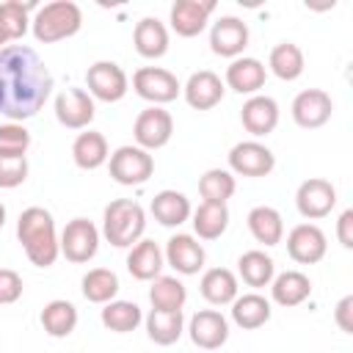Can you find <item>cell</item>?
<instances>
[{"mask_svg":"<svg viewBox=\"0 0 353 353\" xmlns=\"http://www.w3.org/2000/svg\"><path fill=\"white\" fill-rule=\"evenodd\" d=\"M52 94V74L39 52L28 44L0 50V116L25 121L36 116Z\"/></svg>","mask_w":353,"mask_h":353,"instance_id":"6da1fadb","label":"cell"},{"mask_svg":"<svg viewBox=\"0 0 353 353\" xmlns=\"http://www.w3.org/2000/svg\"><path fill=\"white\" fill-rule=\"evenodd\" d=\"M17 240L25 248V256L36 268H50L55 265L61 245H58V232L50 210L44 207H28L22 210L17 221Z\"/></svg>","mask_w":353,"mask_h":353,"instance_id":"7a4b0ae2","label":"cell"},{"mask_svg":"<svg viewBox=\"0 0 353 353\" xmlns=\"http://www.w3.org/2000/svg\"><path fill=\"white\" fill-rule=\"evenodd\" d=\"M146 229V212L135 199H113L102 212V234L116 248H132Z\"/></svg>","mask_w":353,"mask_h":353,"instance_id":"3957f363","label":"cell"},{"mask_svg":"<svg viewBox=\"0 0 353 353\" xmlns=\"http://www.w3.org/2000/svg\"><path fill=\"white\" fill-rule=\"evenodd\" d=\"M80 25H83V11L72 0H52V3L41 6L36 11V17L30 19V30H33L36 41H41V44L63 41V39L74 36L80 30Z\"/></svg>","mask_w":353,"mask_h":353,"instance_id":"277c9868","label":"cell"},{"mask_svg":"<svg viewBox=\"0 0 353 353\" xmlns=\"http://www.w3.org/2000/svg\"><path fill=\"white\" fill-rule=\"evenodd\" d=\"M108 168H110L113 182L132 188V185H143L154 174V157L146 149L127 143V146H119L108 157Z\"/></svg>","mask_w":353,"mask_h":353,"instance_id":"5b68a950","label":"cell"},{"mask_svg":"<svg viewBox=\"0 0 353 353\" xmlns=\"http://www.w3.org/2000/svg\"><path fill=\"white\" fill-rule=\"evenodd\" d=\"M132 91L152 102V105H168L174 102L179 94H182V83L176 80L174 72L163 69V66H141L135 74H132Z\"/></svg>","mask_w":353,"mask_h":353,"instance_id":"8992f818","label":"cell"},{"mask_svg":"<svg viewBox=\"0 0 353 353\" xmlns=\"http://www.w3.org/2000/svg\"><path fill=\"white\" fill-rule=\"evenodd\" d=\"M58 245H61V254L74 262V265H83V262H91L99 251V229L88 221V218H72L61 237H58Z\"/></svg>","mask_w":353,"mask_h":353,"instance_id":"52a82bcc","label":"cell"},{"mask_svg":"<svg viewBox=\"0 0 353 353\" xmlns=\"http://www.w3.org/2000/svg\"><path fill=\"white\" fill-rule=\"evenodd\" d=\"M171 135H174V119L160 105H149L146 110H141L138 119H135V124H132L135 146H141L146 152L163 149L171 141Z\"/></svg>","mask_w":353,"mask_h":353,"instance_id":"ba28073f","label":"cell"},{"mask_svg":"<svg viewBox=\"0 0 353 353\" xmlns=\"http://www.w3.org/2000/svg\"><path fill=\"white\" fill-rule=\"evenodd\" d=\"M85 85H88L91 99L119 102V99H124V94L130 88V80H127V74H124V69L119 63H113V61H97L85 72Z\"/></svg>","mask_w":353,"mask_h":353,"instance_id":"9c48e42d","label":"cell"},{"mask_svg":"<svg viewBox=\"0 0 353 353\" xmlns=\"http://www.w3.org/2000/svg\"><path fill=\"white\" fill-rule=\"evenodd\" d=\"M276 168V154L259 141H240L229 149V171L237 176H268Z\"/></svg>","mask_w":353,"mask_h":353,"instance_id":"30bf717a","label":"cell"},{"mask_svg":"<svg viewBox=\"0 0 353 353\" xmlns=\"http://www.w3.org/2000/svg\"><path fill=\"white\" fill-rule=\"evenodd\" d=\"M295 207L303 218L320 221V218L331 215V210L336 207V188L328 179H320V176L303 179L295 190Z\"/></svg>","mask_w":353,"mask_h":353,"instance_id":"8fae6325","label":"cell"},{"mask_svg":"<svg viewBox=\"0 0 353 353\" xmlns=\"http://www.w3.org/2000/svg\"><path fill=\"white\" fill-rule=\"evenodd\" d=\"M328 240L317 223H298L287 234V254L298 265H314L325 256Z\"/></svg>","mask_w":353,"mask_h":353,"instance_id":"7c38bea8","label":"cell"},{"mask_svg":"<svg viewBox=\"0 0 353 353\" xmlns=\"http://www.w3.org/2000/svg\"><path fill=\"white\" fill-rule=\"evenodd\" d=\"M94 99L85 88H63L55 97V119L66 130H85L94 121Z\"/></svg>","mask_w":353,"mask_h":353,"instance_id":"4fadbf2b","label":"cell"},{"mask_svg":"<svg viewBox=\"0 0 353 353\" xmlns=\"http://www.w3.org/2000/svg\"><path fill=\"white\" fill-rule=\"evenodd\" d=\"M290 113H292V121H295L298 127H303V130H317V127H323V124L331 119L334 102H331V97H328L323 88H306V91H301V94L292 99Z\"/></svg>","mask_w":353,"mask_h":353,"instance_id":"5bb4252c","label":"cell"},{"mask_svg":"<svg viewBox=\"0 0 353 353\" xmlns=\"http://www.w3.org/2000/svg\"><path fill=\"white\" fill-rule=\"evenodd\" d=\"M248 47V25L237 17H221L210 30V50L221 58H240Z\"/></svg>","mask_w":353,"mask_h":353,"instance_id":"9a60e30c","label":"cell"},{"mask_svg":"<svg viewBox=\"0 0 353 353\" xmlns=\"http://www.w3.org/2000/svg\"><path fill=\"white\" fill-rule=\"evenodd\" d=\"M190 342L201 350H218L229 339V320L218 309H201L188 323Z\"/></svg>","mask_w":353,"mask_h":353,"instance_id":"2e32d148","label":"cell"},{"mask_svg":"<svg viewBox=\"0 0 353 353\" xmlns=\"http://www.w3.org/2000/svg\"><path fill=\"white\" fill-rule=\"evenodd\" d=\"M212 11H215L212 0H176L171 6L168 19H171V28H174L176 36L193 39L207 28V19H210Z\"/></svg>","mask_w":353,"mask_h":353,"instance_id":"e0dca14e","label":"cell"},{"mask_svg":"<svg viewBox=\"0 0 353 353\" xmlns=\"http://www.w3.org/2000/svg\"><path fill=\"white\" fill-rule=\"evenodd\" d=\"M240 121H243L245 132H251L254 138H265L279 124V102L268 94H254L243 102Z\"/></svg>","mask_w":353,"mask_h":353,"instance_id":"ac0fdd59","label":"cell"},{"mask_svg":"<svg viewBox=\"0 0 353 353\" xmlns=\"http://www.w3.org/2000/svg\"><path fill=\"white\" fill-rule=\"evenodd\" d=\"M165 262L182 273V276H196L201 268H204V245L193 237V234H174L168 243H165V251H163Z\"/></svg>","mask_w":353,"mask_h":353,"instance_id":"d6986e66","label":"cell"},{"mask_svg":"<svg viewBox=\"0 0 353 353\" xmlns=\"http://www.w3.org/2000/svg\"><path fill=\"white\" fill-rule=\"evenodd\" d=\"M223 91H226L223 80L215 72H210V69L193 72L188 77V83L182 85V97H185V102L193 110H210V108H215L223 99Z\"/></svg>","mask_w":353,"mask_h":353,"instance_id":"ffe728a7","label":"cell"},{"mask_svg":"<svg viewBox=\"0 0 353 353\" xmlns=\"http://www.w3.org/2000/svg\"><path fill=\"white\" fill-rule=\"evenodd\" d=\"M265 77H268L265 63L256 61V58H245V55H243V58H234V61L226 66L223 85H229V88L237 91V94L254 97V94H259V88L265 85Z\"/></svg>","mask_w":353,"mask_h":353,"instance_id":"44dd1931","label":"cell"},{"mask_svg":"<svg viewBox=\"0 0 353 353\" xmlns=\"http://www.w3.org/2000/svg\"><path fill=\"white\" fill-rule=\"evenodd\" d=\"M163 265H165V256L154 240H138L127 254V270L138 281H154Z\"/></svg>","mask_w":353,"mask_h":353,"instance_id":"7402d4cb","label":"cell"},{"mask_svg":"<svg viewBox=\"0 0 353 353\" xmlns=\"http://www.w3.org/2000/svg\"><path fill=\"white\" fill-rule=\"evenodd\" d=\"M309 295H312V281L301 270H284V273L273 276V281H270V298H273V303H279L284 309L301 306Z\"/></svg>","mask_w":353,"mask_h":353,"instance_id":"603a6c76","label":"cell"},{"mask_svg":"<svg viewBox=\"0 0 353 353\" xmlns=\"http://www.w3.org/2000/svg\"><path fill=\"white\" fill-rule=\"evenodd\" d=\"M132 44L135 52L149 61L163 58L168 52V30L157 17H143L132 30Z\"/></svg>","mask_w":353,"mask_h":353,"instance_id":"cb8c5ba5","label":"cell"},{"mask_svg":"<svg viewBox=\"0 0 353 353\" xmlns=\"http://www.w3.org/2000/svg\"><path fill=\"white\" fill-rule=\"evenodd\" d=\"M110 157V149H108V141L102 132L97 130H85L74 138L72 143V160L77 168L83 171H97L99 165H105Z\"/></svg>","mask_w":353,"mask_h":353,"instance_id":"d4e9b609","label":"cell"},{"mask_svg":"<svg viewBox=\"0 0 353 353\" xmlns=\"http://www.w3.org/2000/svg\"><path fill=\"white\" fill-rule=\"evenodd\" d=\"M149 212L154 215V221L160 226H182L188 218H190V199L179 190H160L154 193L152 204H149Z\"/></svg>","mask_w":353,"mask_h":353,"instance_id":"484cf974","label":"cell"},{"mask_svg":"<svg viewBox=\"0 0 353 353\" xmlns=\"http://www.w3.org/2000/svg\"><path fill=\"white\" fill-rule=\"evenodd\" d=\"M199 290H201V298L212 306H226L237 298V276L229 270V268H210L204 270L201 281H199Z\"/></svg>","mask_w":353,"mask_h":353,"instance_id":"4316f807","label":"cell"},{"mask_svg":"<svg viewBox=\"0 0 353 353\" xmlns=\"http://www.w3.org/2000/svg\"><path fill=\"white\" fill-rule=\"evenodd\" d=\"M270 312H273L270 309V301L262 298L259 292H245V295H237L232 301V320L243 331L262 328L270 320Z\"/></svg>","mask_w":353,"mask_h":353,"instance_id":"83f0119b","label":"cell"},{"mask_svg":"<svg viewBox=\"0 0 353 353\" xmlns=\"http://www.w3.org/2000/svg\"><path fill=\"white\" fill-rule=\"evenodd\" d=\"M245 223H248L251 237L256 243H262V245H279L281 237H284V221H281V215H279L276 207H268V204L254 207L248 212Z\"/></svg>","mask_w":353,"mask_h":353,"instance_id":"f1b7e54d","label":"cell"},{"mask_svg":"<svg viewBox=\"0 0 353 353\" xmlns=\"http://www.w3.org/2000/svg\"><path fill=\"white\" fill-rule=\"evenodd\" d=\"M39 320H41V328H44L47 336L66 339L77 328V309H74V303H69L63 298H55V301L44 303Z\"/></svg>","mask_w":353,"mask_h":353,"instance_id":"f546056e","label":"cell"},{"mask_svg":"<svg viewBox=\"0 0 353 353\" xmlns=\"http://www.w3.org/2000/svg\"><path fill=\"white\" fill-rule=\"evenodd\" d=\"M146 334L154 345H174L182 331H185V314L182 309H174V312H163V309H152L146 314Z\"/></svg>","mask_w":353,"mask_h":353,"instance_id":"4dcf8cb0","label":"cell"},{"mask_svg":"<svg viewBox=\"0 0 353 353\" xmlns=\"http://www.w3.org/2000/svg\"><path fill=\"white\" fill-rule=\"evenodd\" d=\"M268 66H270V72H273L279 80L292 83V80H298V77L303 74V66H306L303 50H301L295 41H279V44L270 50V55H268Z\"/></svg>","mask_w":353,"mask_h":353,"instance_id":"1f68e13d","label":"cell"},{"mask_svg":"<svg viewBox=\"0 0 353 353\" xmlns=\"http://www.w3.org/2000/svg\"><path fill=\"white\" fill-rule=\"evenodd\" d=\"M190 215H193V232L201 240H218L226 232V226H229V210H226V204L201 201Z\"/></svg>","mask_w":353,"mask_h":353,"instance_id":"d6a6232c","label":"cell"},{"mask_svg":"<svg viewBox=\"0 0 353 353\" xmlns=\"http://www.w3.org/2000/svg\"><path fill=\"white\" fill-rule=\"evenodd\" d=\"M237 273L248 287H256V290L259 287H270V281L276 276V262L265 251L254 248V251H245L237 259Z\"/></svg>","mask_w":353,"mask_h":353,"instance_id":"836d02e7","label":"cell"},{"mask_svg":"<svg viewBox=\"0 0 353 353\" xmlns=\"http://www.w3.org/2000/svg\"><path fill=\"white\" fill-rule=\"evenodd\" d=\"M99 320H102V325L108 331L130 334L143 323V314H141V306L132 303V301H110V303L102 306Z\"/></svg>","mask_w":353,"mask_h":353,"instance_id":"e575fe53","label":"cell"},{"mask_svg":"<svg viewBox=\"0 0 353 353\" xmlns=\"http://www.w3.org/2000/svg\"><path fill=\"white\" fill-rule=\"evenodd\" d=\"M83 298L91 301V303H110L116 301V292H119V276L110 270V268H91L85 276H83Z\"/></svg>","mask_w":353,"mask_h":353,"instance_id":"d590c367","label":"cell"},{"mask_svg":"<svg viewBox=\"0 0 353 353\" xmlns=\"http://www.w3.org/2000/svg\"><path fill=\"white\" fill-rule=\"evenodd\" d=\"M188 301V290L176 276H157L149 287V303L152 309H163V312H174L182 309Z\"/></svg>","mask_w":353,"mask_h":353,"instance_id":"8d00e7d4","label":"cell"},{"mask_svg":"<svg viewBox=\"0 0 353 353\" xmlns=\"http://www.w3.org/2000/svg\"><path fill=\"white\" fill-rule=\"evenodd\" d=\"M237 190V182H234V174L226 171V168H210L199 176V193L204 201H212V204H226Z\"/></svg>","mask_w":353,"mask_h":353,"instance_id":"74e56055","label":"cell"},{"mask_svg":"<svg viewBox=\"0 0 353 353\" xmlns=\"http://www.w3.org/2000/svg\"><path fill=\"white\" fill-rule=\"evenodd\" d=\"M30 8H33V3H22V0L0 3V33H3L6 41H17V39H22L28 33Z\"/></svg>","mask_w":353,"mask_h":353,"instance_id":"f35d334b","label":"cell"},{"mask_svg":"<svg viewBox=\"0 0 353 353\" xmlns=\"http://www.w3.org/2000/svg\"><path fill=\"white\" fill-rule=\"evenodd\" d=\"M28 146H30V132L19 121L0 124V154L22 157L28 152Z\"/></svg>","mask_w":353,"mask_h":353,"instance_id":"ab89813d","label":"cell"},{"mask_svg":"<svg viewBox=\"0 0 353 353\" xmlns=\"http://www.w3.org/2000/svg\"><path fill=\"white\" fill-rule=\"evenodd\" d=\"M28 179V157L0 154V188H19Z\"/></svg>","mask_w":353,"mask_h":353,"instance_id":"60d3db41","label":"cell"},{"mask_svg":"<svg viewBox=\"0 0 353 353\" xmlns=\"http://www.w3.org/2000/svg\"><path fill=\"white\" fill-rule=\"evenodd\" d=\"M22 276L11 268H0V303H17L22 298Z\"/></svg>","mask_w":353,"mask_h":353,"instance_id":"b9f144b4","label":"cell"},{"mask_svg":"<svg viewBox=\"0 0 353 353\" xmlns=\"http://www.w3.org/2000/svg\"><path fill=\"white\" fill-rule=\"evenodd\" d=\"M334 320H336L339 331L353 334V295H345V298L336 303V309H334Z\"/></svg>","mask_w":353,"mask_h":353,"instance_id":"7bdbcfd3","label":"cell"},{"mask_svg":"<svg viewBox=\"0 0 353 353\" xmlns=\"http://www.w3.org/2000/svg\"><path fill=\"white\" fill-rule=\"evenodd\" d=\"M336 240L342 248H353V210H345L336 221Z\"/></svg>","mask_w":353,"mask_h":353,"instance_id":"ee69618b","label":"cell"},{"mask_svg":"<svg viewBox=\"0 0 353 353\" xmlns=\"http://www.w3.org/2000/svg\"><path fill=\"white\" fill-rule=\"evenodd\" d=\"M3 223H6V207H3V201H0V229H3Z\"/></svg>","mask_w":353,"mask_h":353,"instance_id":"f6af8a7d","label":"cell"},{"mask_svg":"<svg viewBox=\"0 0 353 353\" xmlns=\"http://www.w3.org/2000/svg\"><path fill=\"white\" fill-rule=\"evenodd\" d=\"M6 44H8V41H6V39H3V33H0V50H3Z\"/></svg>","mask_w":353,"mask_h":353,"instance_id":"bcb514c9","label":"cell"}]
</instances>
